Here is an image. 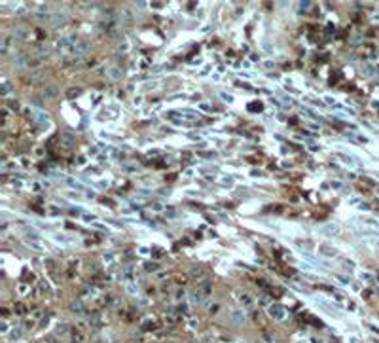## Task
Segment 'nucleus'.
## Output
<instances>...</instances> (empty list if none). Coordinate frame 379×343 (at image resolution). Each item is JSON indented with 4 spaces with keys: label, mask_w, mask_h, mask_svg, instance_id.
Returning a JSON list of instances; mask_svg holds the SVG:
<instances>
[{
    "label": "nucleus",
    "mask_w": 379,
    "mask_h": 343,
    "mask_svg": "<svg viewBox=\"0 0 379 343\" xmlns=\"http://www.w3.org/2000/svg\"><path fill=\"white\" fill-rule=\"evenodd\" d=\"M13 38H19V40H25L28 36V32H27V28L23 27H17V28H13V34H11Z\"/></svg>",
    "instance_id": "obj_13"
},
{
    "label": "nucleus",
    "mask_w": 379,
    "mask_h": 343,
    "mask_svg": "<svg viewBox=\"0 0 379 343\" xmlns=\"http://www.w3.org/2000/svg\"><path fill=\"white\" fill-rule=\"evenodd\" d=\"M65 19V13H51V23H63Z\"/></svg>",
    "instance_id": "obj_19"
},
{
    "label": "nucleus",
    "mask_w": 379,
    "mask_h": 343,
    "mask_svg": "<svg viewBox=\"0 0 379 343\" xmlns=\"http://www.w3.org/2000/svg\"><path fill=\"white\" fill-rule=\"evenodd\" d=\"M32 118H34V121H36L40 127H49V118L46 116L44 112H40V110L32 112Z\"/></svg>",
    "instance_id": "obj_4"
},
{
    "label": "nucleus",
    "mask_w": 379,
    "mask_h": 343,
    "mask_svg": "<svg viewBox=\"0 0 379 343\" xmlns=\"http://www.w3.org/2000/svg\"><path fill=\"white\" fill-rule=\"evenodd\" d=\"M222 99H224V101H227V103H231V101H233V97H231V95H224V93H222Z\"/></svg>",
    "instance_id": "obj_29"
},
{
    "label": "nucleus",
    "mask_w": 379,
    "mask_h": 343,
    "mask_svg": "<svg viewBox=\"0 0 379 343\" xmlns=\"http://www.w3.org/2000/svg\"><path fill=\"white\" fill-rule=\"evenodd\" d=\"M298 247H299V248H305V250H313V248H315V247H313V243H311L309 239H305V241H298Z\"/></svg>",
    "instance_id": "obj_17"
},
{
    "label": "nucleus",
    "mask_w": 379,
    "mask_h": 343,
    "mask_svg": "<svg viewBox=\"0 0 379 343\" xmlns=\"http://www.w3.org/2000/svg\"><path fill=\"white\" fill-rule=\"evenodd\" d=\"M61 142H63V144H67V146H70V144H72V142H74V139H72V135L65 133V135H63V137H61Z\"/></svg>",
    "instance_id": "obj_21"
},
{
    "label": "nucleus",
    "mask_w": 379,
    "mask_h": 343,
    "mask_svg": "<svg viewBox=\"0 0 379 343\" xmlns=\"http://www.w3.org/2000/svg\"><path fill=\"white\" fill-rule=\"evenodd\" d=\"M11 40H13V36H10V34H4V36H2V47H0V51H2V53H6L11 47Z\"/></svg>",
    "instance_id": "obj_12"
},
{
    "label": "nucleus",
    "mask_w": 379,
    "mask_h": 343,
    "mask_svg": "<svg viewBox=\"0 0 379 343\" xmlns=\"http://www.w3.org/2000/svg\"><path fill=\"white\" fill-rule=\"evenodd\" d=\"M176 298H178V299L184 298V290H178V292H176Z\"/></svg>",
    "instance_id": "obj_32"
},
{
    "label": "nucleus",
    "mask_w": 379,
    "mask_h": 343,
    "mask_svg": "<svg viewBox=\"0 0 379 343\" xmlns=\"http://www.w3.org/2000/svg\"><path fill=\"white\" fill-rule=\"evenodd\" d=\"M349 203H351V205H356V203H358V197H351V199H349Z\"/></svg>",
    "instance_id": "obj_30"
},
{
    "label": "nucleus",
    "mask_w": 379,
    "mask_h": 343,
    "mask_svg": "<svg viewBox=\"0 0 379 343\" xmlns=\"http://www.w3.org/2000/svg\"><path fill=\"white\" fill-rule=\"evenodd\" d=\"M319 252L322 254V256H326V258H334V256H338V250H335L334 247H330V245H320L319 247Z\"/></svg>",
    "instance_id": "obj_6"
},
{
    "label": "nucleus",
    "mask_w": 379,
    "mask_h": 343,
    "mask_svg": "<svg viewBox=\"0 0 379 343\" xmlns=\"http://www.w3.org/2000/svg\"><path fill=\"white\" fill-rule=\"evenodd\" d=\"M311 343H322V339H317V338H313V339H311Z\"/></svg>",
    "instance_id": "obj_33"
},
{
    "label": "nucleus",
    "mask_w": 379,
    "mask_h": 343,
    "mask_svg": "<svg viewBox=\"0 0 379 343\" xmlns=\"http://www.w3.org/2000/svg\"><path fill=\"white\" fill-rule=\"evenodd\" d=\"M8 328H10L8 320H6V318H2V322H0V332H2V334H8Z\"/></svg>",
    "instance_id": "obj_22"
},
{
    "label": "nucleus",
    "mask_w": 379,
    "mask_h": 343,
    "mask_svg": "<svg viewBox=\"0 0 379 343\" xmlns=\"http://www.w3.org/2000/svg\"><path fill=\"white\" fill-rule=\"evenodd\" d=\"M106 74H108L112 80H119L121 78V68L119 67H108L106 68Z\"/></svg>",
    "instance_id": "obj_9"
},
{
    "label": "nucleus",
    "mask_w": 379,
    "mask_h": 343,
    "mask_svg": "<svg viewBox=\"0 0 379 343\" xmlns=\"http://www.w3.org/2000/svg\"><path fill=\"white\" fill-rule=\"evenodd\" d=\"M44 97L46 99H55L57 97V87L55 85H47V87L44 89Z\"/></svg>",
    "instance_id": "obj_14"
},
{
    "label": "nucleus",
    "mask_w": 379,
    "mask_h": 343,
    "mask_svg": "<svg viewBox=\"0 0 379 343\" xmlns=\"http://www.w3.org/2000/svg\"><path fill=\"white\" fill-rule=\"evenodd\" d=\"M320 233L326 235V237H335V235H339V226H335V224H328V226H324L322 230H320Z\"/></svg>",
    "instance_id": "obj_5"
},
{
    "label": "nucleus",
    "mask_w": 379,
    "mask_h": 343,
    "mask_svg": "<svg viewBox=\"0 0 379 343\" xmlns=\"http://www.w3.org/2000/svg\"><path fill=\"white\" fill-rule=\"evenodd\" d=\"M230 320H231V324H243L247 320V315H245V311L243 309H231L230 311Z\"/></svg>",
    "instance_id": "obj_2"
},
{
    "label": "nucleus",
    "mask_w": 379,
    "mask_h": 343,
    "mask_svg": "<svg viewBox=\"0 0 379 343\" xmlns=\"http://www.w3.org/2000/svg\"><path fill=\"white\" fill-rule=\"evenodd\" d=\"M377 343H379V341H377Z\"/></svg>",
    "instance_id": "obj_34"
},
{
    "label": "nucleus",
    "mask_w": 379,
    "mask_h": 343,
    "mask_svg": "<svg viewBox=\"0 0 379 343\" xmlns=\"http://www.w3.org/2000/svg\"><path fill=\"white\" fill-rule=\"evenodd\" d=\"M269 317L271 318H275V320H284V317H286V311H284V307H281L279 303H273V305H269Z\"/></svg>",
    "instance_id": "obj_1"
},
{
    "label": "nucleus",
    "mask_w": 379,
    "mask_h": 343,
    "mask_svg": "<svg viewBox=\"0 0 379 343\" xmlns=\"http://www.w3.org/2000/svg\"><path fill=\"white\" fill-rule=\"evenodd\" d=\"M34 67H40V59H28V68H34Z\"/></svg>",
    "instance_id": "obj_25"
},
{
    "label": "nucleus",
    "mask_w": 379,
    "mask_h": 343,
    "mask_svg": "<svg viewBox=\"0 0 379 343\" xmlns=\"http://www.w3.org/2000/svg\"><path fill=\"white\" fill-rule=\"evenodd\" d=\"M362 72H364V76H368V78H371V76H375V67L371 65V63H364L362 65Z\"/></svg>",
    "instance_id": "obj_11"
},
{
    "label": "nucleus",
    "mask_w": 379,
    "mask_h": 343,
    "mask_svg": "<svg viewBox=\"0 0 379 343\" xmlns=\"http://www.w3.org/2000/svg\"><path fill=\"white\" fill-rule=\"evenodd\" d=\"M78 95H80V89H78V87H76V89H74V87H72V89H68V93H67V97H68V99L78 97Z\"/></svg>",
    "instance_id": "obj_23"
},
{
    "label": "nucleus",
    "mask_w": 379,
    "mask_h": 343,
    "mask_svg": "<svg viewBox=\"0 0 379 343\" xmlns=\"http://www.w3.org/2000/svg\"><path fill=\"white\" fill-rule=\"evenodd\" d=\"M201 108H203L205 112H211V106H209V104H201Z\"/></svg>",
    "instance_id": "obj_31"
},
{
    "label": "nucleus",
    "mask_w": 379,
    "mask_h": 343,
    "mask_svg": "<svg viewBox=\"0 0 379 343\" xmlns=\"http://www.w3.org/2000/svg\"><path fill=\"white\" fill-rule=\"evenodd\" d=\"M13 67L15 68H23V67H28V59L25 55H17L15 59H13Z\"/></svg>",
    "instance_id": "obj_10"
},
{
    "label": "nucleus",
    "mask_w": 379,
    "mask_h": 343,
    "mask_svg": "<svg viewBox=\"0 0 379 343\" xmlns=\"http://www.w3.org/2000/svg\"><path fill=\"white\" fill-rule=\"evenodd\" d=\"M362 222L366 224V226H370V227H375V230H379V220H375V218H362Z\"/></svg>",
    "instance_id": "obj_16"
},
{
    "label": "nucleus",
    "mask_w": 379,
    "mask_h": 343,
    "mask_svg": "<svg viewBox=\"0 0 379 343\" xmlns=\"http://www.w3.org/2000/svg\"><path fill=\"white\" fill-rule=\"evenodd\" d=\"M309 6H311L309 2H299V8H302V10H307V8H309Z\"/></svg>",
    "instance_id": "obj_28"
},
{
    "label": "nucleus",
    "mask_w": 379,
    "mask_h": 343,
    "mask_svg": "<svg viewBox=\"0 0 379 343\" xmlns=\"http://www.w3.org/2000/svg\"><path fill=\"white\" fill-rule=\"evenodd\" d=\"M144 269L148 271V273H150V271H157V269H159V263H155V262H146V263H144Z\"/></svg>",
    "instance_id": "obj_18"
},
{
    "label": "nucleus",
    "mask_w": 379,
    "mask_h": 343,
    "mask_svg": "<svg viewBox=\"0 0 379 343\" xmlns=\"http://www.w3.org/2000/svg\"><path fill=\"white\" fill-rule=\"evenodd\" d=\"M191 279H195L197 284L203 283V281H209V277H207V273H205L203 269H194V271H191Z\"/></svg>",
    "instance_id": "obj_8"
},
{
    "label": "nucleus",
    "mask_w": 379,
    "mask_h": 343,
    "mask_svg": "<svg viewBox=\"0 0 379 343\" xmlns=\"http://www.w3.org/2000/svg\"><path fill=\"white\" fill-rule=\"evenodd\" d=\"M40 292H47V283H40Z\"/></svg>",
    "instance_id": "obj_27"
},
{
    "label": "nucleus",
    "mask_w": 379,
    "mask_h": 343,
    "mask_svg": "<svg viewBox=\"0 0 379 343\" xmlns=\"http://www.w3.org/2000/svg\"><path fill=\"white\" fill-rule=\"evenodd\" d=\"M70 311L80 315V313H83V303L80 302V299H78V302H72V303H70Z\"/></svg>",
    "instance_id": "obj_15"
},
{
    "label": "nucleus",
    "mask_w": 379,
    "mask_h": 343,
    "mask_svg": "<svg viewBox=\"0 0 379 343\" xmlns=\"http://www.w3.org/2000/svg\"><path fill=\"white\" fill-rule=\"evenodd\" d=\"M57 332H59L61 335H65V334L68 332V326H67V324H59V326H57Z\"/></svg>",
    "instance_id": "obj_24"
},
{
    "label": "nucleus",
    "mask_w": 379,
    "mask_h": 343,
    "mask_svg": "<svg viewBox=\"0 0 379 343\" xmlns=\"http://www.w3.org/2000/svg\"><path fill=\"white\" fill-rule=\"evenodd\" d=\"M335 158H338L341 163H345V165H349V167H354V165H356V161L351 158V155H347V154H343V152H338V154H335Z\"/></svg>",
    "instance_id": "obj_7"
},
{
    "label": "nucleus",
    "mask_w": 379,
    "mask_h": 343,
    "mask_svg": "<svg viewBox=\"0 0 379 343\" xmlns=\"http://www.w3.org/2000/svg\"><path fill=\"white\" fill-rule=\"evenodd\" d=\"M19 335H21V330H19V328H17V330H15V328H13V330H11V339L19 338Z\"/></svg>",
    "instance_id": "obj_26"
},
{
    "label": "nucleus",
    "mask_w": 379,
    "mask_h": 343,
    "mask_svg": "<svg viewBox=\"0 0 379 343\" xmlns=\"http://www.w3.org/2000/svg\"><path fill=\"white\" fill-rule=\"evenodd\" d=\"M89 47H91V46L87 44V42H78V44H74L70 49L76 53V57H82V55H85V53L89 51Z\"/></svg>",
    "instance_id": "obj_3"
},
{
    "label": "nucleus",
    "mask_w": 379,
    "mask_h": 343,
    "mask_svg": "<svg viewBox=\"0 0 379 343\" xmlns=\"http://www.w3.org/2000/svg\"><path fill=\"white\" fill-rule=\"evenodd\" d=\"M241 303L245 305V307H250V305H252V298H250L248 294H241Z\"/></svg>",
    "instance_id": "obj_20"
}]
</instances>
